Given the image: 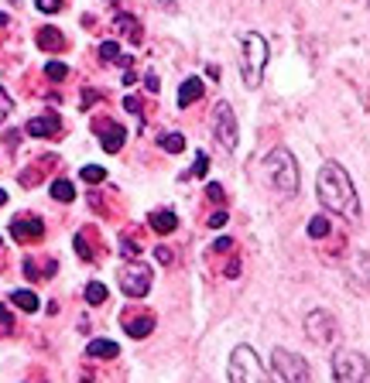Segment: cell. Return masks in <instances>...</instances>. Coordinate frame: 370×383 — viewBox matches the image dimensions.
<instances>
[{
	"mask_svg": "<svg viewBox=\"0 0 370 383\" xmlns=\"http://www.w3.org/2000/svg\"><path fill=\"white\" fill-rule=\"evenodd\" d=\"M315 192H319V202L330 212L343 216V219H360V199H357V189H353L350 174H347L343 165L326 161L319 168V185H315Z\"/></svg>",
	"mask_w": 370,
	"mask_h": 383,
	"instance_id": "6da1fadb",
	"label": "cell"
},
{
	"mask_svg": "<svg viewBox=\"0 0 370 383\" xmlns=\"http://www.w3.org/2000/svg\"><path fill=\"white\" fill-rule=\"evenodd\" d=\"M264 172H268V182H271L281 195H295L298 185H302V178H298V161H295V154L288 151V148H274V151L264 157Z\"/></svg>",
	"mask_w": 370,
	"mask_h": 383,
	"instance_id": "7a4b0ae2",
	"label": "cell"
},
{
	"mask_svg": "<svg viewBox=\"0 0 370 383\" xmlns=\"http://www.w3.org/2000/svg\"><path fill=\"white\" fill-rule=\"evenodd\" d=\"M240 45H244V58H240V76H244V82L247 86H261V76H264V65H268V41L261 38L257 31H247L244 38H240Z\"/></svg>",
	"mask_w": 370,
	"mask_h": 383,
	"instance_id": "3957f363",
	"label": "cell"
},
{
	"mask_svg": "<svg viewBox=\"0 0 370 383\" xmlns=\"http://www.w3.org/2000/svg\"><path fill=\"white\" fill-rule=\"evenodd\" d=\"M227 373H230V383H268V370L251 345H236Z\"/></svg>",
	"mask_w": 370,
	"mask_h": 383,
	"instance_id": "277c9868",
	"label": "cell"
},
{
	"mask_svg": "<svg viewBox=\"0 0 370 383\" xmlns=\"http://www.w3.org/2000/svg\"><path fill=\"white\" fill-rule=\"evenodd\" d=\"M332 377L336 383H370V360L357 349H339L332 356Z\"/></svg>",
	"mask_w": 370,
	"mask_h": 383,
	"instance_id": "5b68a950",
	"label": "cell"
},
{
	"mask_svg": "<svg viewBox=\"0 0 370 383\" xmlns=\"http://www.w3.org/2000/svg\"><path fill=\"white\" fill-rule=\"evenodd\" d=\"M271 373L278 383H312L309 363L298 353H288V349H274L271 353Z\"/></svg>",
	"mask_w": 370,
	"mask_h": 383,
	"instance_id": "8992f818",
	"label": "cell"
},
{
	"mask_svg": "<svg viewBox=\"0 0 370 383\" xmlns=\"http://www.w3.org/2000/svg\"><path fill=\"white\" fill-rule=\"evenodd\" d=\"M151 267L148 264H141V260H131V264H124L120 267V291L127 294V298H144L148 291H151Z\"/></svg>",
	"mask_w": 370,
	"mask_h": 383,
	"instance_id": "52a82bcc",
	"label": "cell"
},
{
	"mask_svg": "<svg viewBox=\"0 0 370 383\" xmlns=\"http://www.w3.org/2000/svg\"><path fill=\"white\" fill-rule=\"evenodd\" d=\"M213 137L227 154L236 151V113L230 103H216L213 110Z\"/></svg>",
	"mask_w": 370,
	"mask_h": 383,
	"instance_id": "ba28073f",
	"label": "cell"
},
{
	"mask_svg": "<svg viewBox=\"0 0 370 383\" xmlns=\"http://www.w3.org/2000/svg\"><path fill=\"white\" fill-rule=\"evenodd\" d=\"M336 332H339V326H336V318H332L326 308H315V311L305 315V335H309L312 343L326 345L336 339Z\"/></svg>",
	"mask_w": 370,
	"mask_h": 383,
	"instance_id": "9c48e42d",
	"label": "cell"
},
{
	"mask_svg": "<svg viewBox=\"0 0 370 383\" xmlns=\"http://www.w3.org/2000/svg\"><path fill=\"white\" fill-rule=\"evenodd\" d=\"M93 131L103 140V151H110V154H117L124 148V140H127V131L120 123H114V120H93Z\"/></svg>",
	"mask_w": 370,
	"mask_h": 383,
	"instance_id": "30bf717a",
	"label": "cell"
},
{
	"mask_svg": "<svg viewBox=\"0 0 370 383\" xmlns=\"http://www.w3.org/2000/svg\"><path fill=\"white\" fill-rule=\"evenodd\" d=\"M11 236L18 240V243H35L45 236V223H41L38 216H18L14 223H11Z\"/></svg>",
	"mask_w": 370,
	"mask_h": 383,
	"instance_id": "8fae6325",
	"label": "cell"
},
{
	"mask_svg": "<svg viewBox=\"0 0 370 383\" xmlns=\"http://www.w3.org/2000/svg\"><path fill=\"white\" fill-rule=\"evenodd\" d=\"M31 137H55L62 131V116L59 113H45V116H31L28 127H24Z\"/></svg>",
	"mask_w": 370,
	"mask_h": 383,
	"instance_id": "7c38bea8",
	"label": "cell"
},
{
	"mask_svg": "<svg viewBox=\"0 0 370 383\" xmlns=\"http://www.w3.org/2000/svg\"><path fill=\"white\" fill-rule=\"evenodd\" d=\"M124 328L134 335V339H144L155 332V315H124Z\"/></svg>",
	"mask_w": 370,
	"mask_h": 383,
	"instance_id": "4fadbf2b",
	"label": "cell"
},
{
	"mask_svg": "<svg viewBox=\"0 0 370 383\" xmlns=\"http://www.w3.org/2000/svg\"><path fill=\"white\" fill-rule=\"evenodd\" d=\"M202 93H206V86H202V79L192 76L182 82V89H178V106L185 110V106H192L195 99H202Z\"/></svg>",
	"mask_w": 370,
	"mask_h": 383,
	"instance_id": "5bb4252c",
	"label": "cell"
},
{
	"mask_svg": "<svg viewBox=\"0 0 370 383\" xmlns=\"http://www.w3.org/2000/svg\"><path fill=\"white\" fill-rule=\"evenodd\" d=\"M86 356H89V360H117L120 345L110 343V339H93V343L86 345Z\"/></svg>",
	"mask_w": 370,
	"mask_h": 383,
	"instance_id": "9a60e30c",
	"label": "cell"
},
{
	"mask_svg": "<svg viewBox=\"0 0 370 383\" xmlns=\"http://www.w3.org/2000/svg\"><path fill=\"white\" fill-rule=\"evenodd\" d=\"M148 223H151V230H155V233L165 236V233H172L178 226V216L172 209H161V212H151V216H148Z\"/></svg>",
	"mask_w": 370,
	"mask_h": 383,
	"instance_id": "2e32d148",
	"label": "cell"
},
{
	"mask_svg": "<svg viewBox=\"0 0 370 383\" xmlns=\"http://www.w3.org/2000/svg\"><path fill=\"white\" fill-rule=\"evenodd\" d=\"M62 45H65V38H62L59 28H41L38 31V48H45V52H59Z\"/></svg>",
	"mask_w": 370,
	"mask_h": 383,
	"instance_id": "e0dca14e",
	"label": "cell"
},
{
	"mask_svg": "<svg viewBox=\"0 0 370 383\" xmlns=\"http://www.w3.org/2000/svg\"><path fill=\"white\" fill-rule=\"evenodd\" d=\"M117 28H120V31H124V35H127L131 41H134V45H141V38H144V35H141V24H137L131 14H117Z\"/></svg>",
	"mask_w": 370,
	"mask_h": 383,
	"instance_id": "ac0fdd59",
	"label": "cell"
},
{
	"mask_svg": "<svg viewBox=\"0 0 370 383\" xmlns=\"http://www.w3.org/2000/svg\"><path fill=\"white\" fill-rule=\"evenodd\" d=\"M52 199H55V202H72V199H76L72 182H69V178H55V182H52Z\"/></svg>",
	"mask_w": 370,
	"mask_h": 383,
	"instance_id": "d6986e66",
	"label": "cell"
},
{
	"mask_svg": "<svg viewBox=\"0 0 370 383\" xmlns=\"http://www.w3.org/2000/svg\"><path fill=\"white\" fill-rule=\"evenodd\" d=\"M11 301H14L21 311H38V305H41L35 291H14V294H11Z\"/></svg>",
	"mask_w": 370,
	"mask_h": 383,
	"instance_id": "ffe728a7",
	"label": "cell"
},
{
	"mask_svg": "<svg viewBox=\"0 0 370 383\" xmlns=\"http://www.w3.org/2000/svg\"><path fill=\"white\" fill-rule=\"evenodd\" d=\"M24 274H28L31 281H41V274H55V260H48L45 267H38V264L28 257V260H24Z\"/></svg>",
	"mask_w": 370,
	"mask_h": 383,
	"instance_id": "44dd1931",
	"label": "cell"
},
{
	"mask_svg": "<svg viewBox=\"0 0 370 383\" xmlns=\"http://www.w3.org/2000/svg\"><path fill=\"white\" fill-rule=\"evenodd\" d=\"M158 144H161V151H168V154H182V151H185V137H182V134H165Z\"/></svg>",
	"mask_w": 370,
	"mask_h": 383,
	"instance_id": "7402d4cb",
	"label": "cell"
},
{
	"mask_svg": "<svg viewBox=\"0 0 370 383\" xmlns=\"http://www.w3.org/2000/svg\"><path fill=\"white\" fill-rule=\"evenodd\" d=\"M309 236H312V240L330 236V219H326V216H312V219H309Z\"/></svg>",
	"mask_w": 370,
	"mask_h": 383,
	"instance_id": "603a6c76",
	"label": "cell"
},
{
	"mask_svg": "<svg viewBox=\"0 0 370 383\" xmlns=\"http://www.w3.org/2000/svg\"><path fill=\"white\" fill-rule=\"evenodd\" d=\"M86 301H89V305H103V301H107V287L99 284V281L86 284Z\"/></svg>",
	"mask_w": 370,
	"mask_h": 383,
	"instance_id": "cb8c5ba5",
	"label": "cell"
},
{
	"mask_svg": "<svg viewBox=\"0 0 370 383\" xmlns=\"http://www.w3.org/2000/svg\"><path fill=\"white\" fill-rule=\"evenodd\" d=\"M45 76L52 79V82H62V79L69 76V65H65V62H48V65H45Z\"/></svg>",
	"mask_w": 370,
	"mask_h": 383,
	"instance_id": "d4e9b609",
	"label": "cell"
},
{
	"mask_svg": "<svg viewBox=\"0 0 370 383\" xmlns=\"http://www.w3.org/2000/svg\"><path fill=\"white\" fill-rule=\"evenodd\" d=\"M79 174H82V182H89V185H99V182L107 178V172H103L99 165H86V168H82Z\"/></svg>",
	"mask_w": 370,
	"mask_h": 383,
	"instance_id": "484cf974",
	"label": "cell"
},
{
	"mask_svg": "<svg viewBox=\"0 0 370 383\" xmlns=\"http://www.w3.org/2000/svg\"><path fill=\"white\" fill-rule=\"evenodd\" d=\"M99 58L103 62H120V45L117 41H103L99 45Z\"/></svg>",
	"mask_w": 370,
	"mask_h": 383,
	"instance_id": "4316f807",
	"label": "cell"
},
{
	"mask_svg": "<svg viewBox=\"0 0 370 383\" xmlns=\"http://www.w3.org/2000/svg\"><path fill=\"white\" fill-rule=\"evenodd\" d=\"M206 172H210V157L199 151V154H195V165H192V172H189V178H202Z\"/></svg>",
	"mask_w": 370,
	"mask_h": 383,
	"instance_id": "83f0119b",
	"label": "cell"
},
{
	"mask_svg": "<svg viewBox=\"0 0 370 383\" xmlns=\"http://www.w3.org/2000/svg\"><path fill=\"white\" fill-rule=\"evenodd\" d=\"M11 110H14V99H11V96H7V89L0 86V123L11 116Z\"/></svg>",
	"mask_w": 370,
	"mask_h": 383,
	"instance_id": "f1b7e54d",
	"label": "cell"
},
{
	"mask_svg": "<svg viewBox=\"0 0 370 383\" xmlns=\"http://www.w3.org/2000/svg\"><path fill=\"white\" fill-rule=\"evenodd\" d=\"M120 253H124V257H131V260H134L137 253H141V247H137L134 240H127V236H124V240H120Z\"/></svg>",
	"mask_w": 370,
	"mask_h": 383,
	"instance_id": "f546056e",
	"label": "cell"
},
{
	"mask_svg": "<svg viewBox=\"0 0 370 383\" xmlns=\"http://www.w3.org/2000/svg\"><path fill=\"white\" fill-rule=\"evenodd\" d=\"M76 250H79V257H82V260H93V250L86 247V233H79V236H76Z\"/></svg>",
	"mask_w": 370,
	"mask_h": 383,
	"instance_id": "4dcf8cb0",
	"label": "cell"
},
{
	"mask_svg": "<svg viewBox=\"0 0 370 383\" xmlns=\"http://www.w3.org/2000/svg\"><path fill=\"white\" fill-rule=\"evenodd\" d=\"M14 328V318H11V311L7 308L0 305V332H11Z\"/></svg>",
	"mask_w": 370,
	"mask_h": 383,
	"instance_id": "1f68e13d",
	"label": "cell"
},
{
	"mask_svg": "<svg viewBox=\"0 0 370 383\" xmlns=\"http://www.w3.org/2000/svg\"><path fill=\"white\" fill-rule=\"evenodd\" d=\"M38 11H45V14H55V11H62V0H38Z\"/></svg>",
	"mask_w": 370,
	"mask_h": 383,
	"instance_id": "d6a6232c",
	"label": "cell"
},
{
	"mask_svg": "<svg viewBox=\"0 0 370 383\" xmlns=\"http://www.w3.org/2000/svg\"><path fill=\"white\" fill-rule=\"evenodd\" d=\"M227 226V212H213L210 216V230H223Z\"/></svg>",
	"mask_w": 370,
	"mask_h": 383,
	"instance_id": "836d02e7",
	"label": "cell"
},
{
	"mask_svg": "<svg viewBox=\"0 0 370 383\" xmlns=\"http://www.w3.org/2000/svg\"><path fill=\"white\" fill-rule=\"evenodd\" d=\"M124 110H131V113H141V99H137V96H127V99H124Z\"/></svg>",
	"mask_w": 370,
	"mask_h": 383,
	"instance_id": "e575fe53",
	"label": "cell"
},
{
	"mask_svg": "<svg viewBox=\"0 0 370 383\" xmlns=\"http://www.w3.org/2000/svg\"><path fill=\"white\" fill-rule=\"evenodd\" d=\"M144 89H148V93H158V76H155V72H148V76H144Z\"/></svg>",
	"mask_w": 370,
	"mask_h": 383,
	"instance_id": "d590c367",
	"label": "cell"
},
{
	"mask_svg": "<svg viewBox=\"0 0 370 383\" xmlns=\"http://www.w3.org/2000/svg\"><path fill=\"white\" fill-rule=\"evenodd\" d=\"M230 250H234L230 240H216V243H213V253H230Z\"/></svg>",
	"mask_w": 370,
	"mask_h": 383,
	"instance_id": "8d00e7d4",
	"label": "cell"
},
{
	"mask_svg": "<svg viewBox=\"0 0 370 383\" xmlns=\"http://www.w3.org/2000/svg\"><path fill=\"white\" fill-rule=\"evenodd\" d=\"M155 253H158V260H161V264H172V250H168V247H155Z\"/></svg>",
	"mask_w": 370,
	"mask_h": 383,
	"instance_id": "74e56055",
	"label": "cell"
},
{
	"mask_svg": "<svg viewBox=\"0 0 370 383\" xmlns=\"http://www.w3.org/2000/svg\"><path fill=\"white\" fill-rule=\"evenodd\" d=\"M206 195H210V199H213V202H223V189H219V185H210V189H206Z\"/></svg>",
	"mask_w": 370,
	"mask_h": 383,
	"instance_id": "f35d334b",
	"label": "cell"
},
{
	"mask_svg": "<svg viewBox=\"0 0 370 383\" xmlns=\"http://www.w3.org/2000/svg\"><path fill=\"white\" fill-rule=\"evenodd\" d=\"M4 202H7V192L0 189V206H4Z\"/></svg>",
	"mask_w": 370,
	"mask_h": 383,
	"instance_id": "ab89813d",
	"label": "cell"
},
{
	"mask_svg": "<svg viewBox=\"0 0 370 383\" xmlns=\"http://www.w3.org/2000/svg\"><path fill=\"white\" fill-rule=\"evenodd\" d=\"M0 28H7V14H0Z\"/></svg>",
	"mask_w": 370,
	"mask_h": 383,
	"instance_id": "60d3db41",
	"label": "cell"
},
{
	"mask_svg": "<svg viewBox=\"0 0 370 383\" xmlns=\"http://www.w3.org/2000/svg\"><path fill=\"white\" fill-rule=\"evenodd\" d=\"M0 247H4V240H0Z\"/></svg>",
	"mask_w": 370,
	"mask_h": 383,
	"instance_id": "b9f144b4",
	"label": "cell"
}]
</instances>
